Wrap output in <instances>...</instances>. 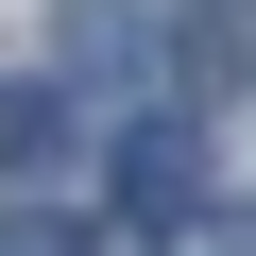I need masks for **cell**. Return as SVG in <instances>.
<instances>
[{"mask_svg":"<svg viewBox=\"0 0 256 256\" xmlns=\"http://www.w3.org/2000/svg\"><path fill=\"white\" fill-rule=\"evenodd\" d=\"M154 68H171L188 102H222V86H256V0H188V18H154Z\"/></svg>","mask_w":256,"mask_h":256,"instance_id":"1","label":"cell"},{"mask_svg":"<svg viewBox=\"0 0 256 256\" xmlns=\"http://www.w3.org/2000/svg\"><path fill=\"white\" fill-rule=\"evenodd\" d=\"M120 188H137V222H188V205H205V137H171V120H154V137L120 154Z\"/></svg>","mask_w":256,"mask_h":256,"instance_id":"2","label":"cell"},{"mask_svg":"<svg viewBox=\"0 0 256 256\" xmlns=\"http://www.w3.org/2000/svg\"><path fill=\"white\" fill-rule=\"evenodd\" d=\"M0 171H68V86H0Z\"/></svg>","mask_w":256,"mask_h":256,"instance_id":"3","label":"cell"},{"mask_svg":"<svg viewBox=\"0 0 256 256\" xmlns=\"http://www.w3.org/2000/svg\"><path fill=\"white\" fill-rule=\"evenodd\" d=\"M0 256H86V239H68L52 205H18V222H0Z\"/></svg>","mask_w":256,"mask_h":256,"instance_id":"4","label":"cell"}]
</instances>
